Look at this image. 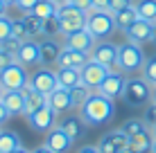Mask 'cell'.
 I'll return each instance as SVG.
<instances>
[{
	"instance_id": "6da1fadb",
	"label": "cell",
	"mask_w": 156,
	"mask_h": 153,
	"mask_svg": "<svg viewBox=\"0 0 156 153\" xmlns=\"http://www.w3.org/2000/svg\"><path fill=\"white\" fill-rule=\"evenodd\" d=\"M79 117L86 122V126H102L115 117V101L93 90L90 97L86 99V104L79 108Z\"/></svg>"
},
{
	"instance_id": "7a4b0ae2",
	"label": "cell",
	"mask_w": 156,
	"mask_h": 153,
	"mask_svg": "<svg viewBox=\"0 0 156 153\" xmlns=\"http://www.w3.org/2000/svg\"><path fill=\"white\" fill-rule=\"evenodd\" d=\"M145 59H147V56H145V52H143V45L125 41V43L118 47V68H120L122 75L133 77L136 72H140Z\"/></svg>"
},
{
	"instance_id": "3957f363",
	"label": "cell",
	"mask_w": 156,
	"mask_h": 153,
	"mask_svg": "<svg viewBox=\"0 0 156 153\" xmlns=\"http://www.w3.org/2000/svg\"><path fill=\"white\" fill-rule=\"evenodd\" d=\"M152 90L154 88L143 77H127V83H125V90H122L120 99L131 108H140L152 101Z\"/></svg>"
},
{
	"instance_id": "277c9868",
	"label": "cell",
	"mask_w": 156,
	"mask_h": 153,
	"mask_svg": "<svg viewBox=\"0 0 156 153\" xmlns=\"http://www.w3.org/2000/svg\"><path fill=\"white\" fill-rule=\"evenodd\" d=\"M86 29L95 36V41H106L111 34H115V18L113 12H98L90 9L86 14Z\"/></svg>"
},
{
	"instance_id": "5b68a950",
	"label": "cell",
	"mask_w": 156,
	"mask_h": 153,
	"mask_svg": "<svg viewBox=\"0 0 156 153\" xmlns=\"http://www.w3.org/2000/svg\"><path fill=\"white\" fill-rule=\"evenodd\" d=\"M57 18H59V29H61V36L70 34V32H77L86 27V12L77 9L75 5L66 2L61 7H57Z\"/></svg>"
},
{
	"instance_id": "8992f818",
	"label": "cell",
	"mask_w": 156,
	"mask_h": 153,
	"mask_svg": "<svg viewBox=\"0 0 156 153\" xmlns=\"http://www.w3.org/2000/svg\"><path fill=\"white\" fill-rule=\"evenodd\" d=\"M27 81H30V72L20 63H12L5 70H0V83L5 90H23Z\"/></svg>"
},
{
	"instance_id": "52a82bcc",
	"label": "cell",
	"mask_w": 156,
	"mask_h": 153,
	"mask_svg": "<svg viewBox=\"0 0 156 153\" xmlns=\"http://www.w3.org/2000/svg\"><path fill=\"white\" fill-rule=\"evenodd\" d=\"M30 86L34 88V90H39L43 95H50V92H55L57 88H59V83H57V72L52 70V68H45V65H39V68H34V72L30 75Z\"/></svg>"
},
{
	"instance_id": "ba28073f",
	"label": "cell",
	"mask_w": 156,
	"mask_h": 153,
	"mask_svg": "<svg viewBox=\"0 0 156 153\" xmlns=\"http://www.w3.org/2000/svg\"><path fill=\"white\" fill-rule=\"evenodd\" d=\"M57 117H59V115L52 110L50 104L41 106L39 110H34V113H30V115H25L30 128L39 131V133H48L50 128H55V126H57Z\"/></svg>"
},
{
	"instance_id": "9c48e42d",
	"label": "cell",
	"mask_w": 156,
	"mask_h": 153,
	"mask_svg": "<svg viewBox=\"0 0 156 153\" xmlns=\"http://www.w3.org/2000/svg\"><path fill=\"white\" fill-rule=\"evenodd\" d=\"M118 47L115 43H111L109 38L106 41H98L93 47V52H90V59L102 63V65H106L109 70H118L120 72V68H118Z\"/></svg>"
},
{
	"instance_id": "30bf717a",
	"label": "cell",
	"mask_w": 156,
	"mask_h": 153,
	"mask_svg": "<svg viewBox=\"0 0 156 153\" xmlns=\"http://www.w3.org/2000/svg\"><path fill=\"white\" fill-rule=\"evenodd\" d=\"M16 63H20L23 68H39L41 65V41L36 38H27L23 41L16 52Z\"/></svg>"
},
{
	"instance_id": "8fae6325",
	"label": "cell",
	"mask_w": 156,
	"mask_h": 153,
	"mask_svg": "<svg viewBox=\"0 0 156 153\" xmlns=\"http://www.w3.org/2000/svg\"><path fill=\"white\" fill-rule=\"evenodd\" d=\"M129 146V138L125 135L122 128H113L109 133H104L98 142V149L100 153H120L122 149Z\"/></svg>"
},
{
	"instance_id": "7c38bea8",
	"label": "cell",
	"mask_w": 156,
	"mask_h": 153,
	"mask_svg": "<svg viewBox=\"0 0 156 153\" xmlns=\"http://www.w3.org/2000/svg\"><path fill=\"white\" fill-rule=\"evenodd\" d=\"M109 72H111V70H109L106 65H102V63H98V61L90 59V61L82 68V83H86L90 90H98Z\"/></svg>"
},
{
	"instance_id": "4fadbf2b",
	"label": "cell",
	"mask_w": 156,
	"mask_h": 153,
	"mask_svg": "<svg viewBox=\"0 0 156 153\" xmlns=\"http://www.w3.org/2000/svg\"><path fill=\"white\" fill-rule=\"evenodd\" d=\"M125 83H127V75H122V72H118V70H111L109 75H106V79L102 81V86L98 88V92H102L104 97H109V99L115 101V99L122 97Z\"/></svg>"
},
{
	"instance_id": "5bb4252c",
	"label": "cell",
	"mask_w": 156,
	"mask_h": 153,
	"mask_svg": "<svg viewBox=\"0 0 156 153\" xmlns=\"http://www.w3.org/2000/svg\"><path fill=\"white\" fill-rule=\"evenodd\" d=\"M95 36L90 34L86 27L82 29H77V32H70V34H66L63 36V45L66 47H73V50H82V52H93V47H95Z\"/></svg>"
},
{
	"instance_id": "9a60e30c",
	"label": "cell",
	"mask_w": 156,
	"mask_h": 153,
	"mask_svg": "<svg viewBox=\"0 0 156 153\" xmlns=\"http://www.w3.org/2000/svg\"><path fill=\"white\" fill-rule=\"evenodd\" d=\"M152 29H154V23L138 18L136 23H133L129 29H125L122 34H125V38H127V41H131V43H136V45H145V43H149V41H152Z\"/></svg>"
},
{
	"instance_id": "2e32d148",
	"label": "cell",
	"mask_w": 156,
	"mask_h": 153,
	"mask_svg": "<svg viewBox=\"0 0 156 153\" xmlns=\"http://www.w3.org/2000/svg\"><path fill=\"white\" fill-rule=\"evenodd\" d=\"M88 61H90V54H88V52L73 50V47H66V45H63V50H61V54H59L55 68H84Z\"/></svg>"
},
{
	"instance_id": "e0dca14e",
	"label": "cell",
	"mask_w": 156,
	"mask_h": 153,
	"mask_svg": "<svg viewBox=\"0 0 156 153\" xmlns=\"http://www.w3.org/2000/svg\"><path fill=\"white\" fill-rule=\"evenodd\" d=\"M43 144H45V146H50V149L55 151V153H66V151L75 144V142H73L70 138H68V135L61 131V126L57 124L55 128H50V131L45 133V142H43Z\"/></svg>"
},
{
	"instance_id": "ac0fdd59",
	"label": "cell",
	"mask_w": 156,
	"mask_h": 153,
	"mask_svg": "<svg viewBox=\"0 0 156 153\" xmlns=\"http://www.w3.org/2000/svg\"><path fill=\"white\" fill-rule=\"evenodd\" d=\"M48 104L52 106L57 115H63V113H70L73 110V97H70V90L68 88H57L55 92L48 95Z\"/></svg>"
},
{
	"instance_id": "d6986e66",
	"label": "cell",
	"mask_w": 156,
	"mask_h": 153,
	"mask_svg": "<svg viewBox=\"0 0 156 153\" xmlns=\"http://www.w3.org/2000/svg\"><path fill=\"white\" fill-rule=\"evenodd\" d=\"M59 126H61V131H63V133H66L73 142L82 140L84 133H86V122L79 117V115H68V117H63L61 122H59Z\"/></svg>"
},
{
	"instance_id": "ffe728a7",
	"label": "cell",
	"mask_w": 156,
	"mask_h": 153,
	"mask_svg": "<svg viewBox=\"0 0 156 153\" xmlns=\"http://www.w3.org/2000/svg\"><path fill=\"white\" fill-rule=\"evenodd\" d=\"M63 45L55 38H41V65L50 68V65H57V59L61 54Z\"/></svg>"
},
{
	"instance_id": "44dd1931",
	"label": "cell",
	"mask_w": 156,
	"mask_h": 153,
	"mask_svg": "<svg viewBox=\"0 0 156 153\" xmlns=\"http://www.w3.org/2000/svg\"><path fill=\"white\" fill-rule=\"evenodd\" d=\"M2 104L7 106L9 115H25V92L23 90H5L2 92Z\"/></svg>"
},
{
	"instance_id": "7402d4cb",
	"label": "cell",
	"mask_w": 156,
	"mask_h": 153,
	"mask_svg": "<svg viewBox=\"0 0 156 153\" xmlns=\"http://www.w3.org/2000/svg\"><path fill=\"white\" fill-rule=\"evenodd\" d=\"M59 88H75L82 83V68H55Z\"/></svg>"
},
{
	"instance_id": "603a6c76",
	"label": "cell",
	"mask_w": 156,
	"mask_h": 153,
	"mask_svg": "<svg viewBox=\"0 0 156 153\" xmlns=\"http://www.w3.org/2000/svg\"><path fill=\"white\" fill-rule=\"evenodd\" d=\"M23 92H25V115L34 113V110H39L41 106H45V104H48V95L34 90L30 83L23 88Z\"/></svg>"
},
{
	"instance_id": "cb8c5ba5",
	"label": "cell",
	"mask_w": 156,
	"mask_h": 153,
	"mask_svg": "<svg viewBox=\"0 0 156 153\" xmlns=\"http://www.w3.org/2000/svg\"><path fill=\"white\" fill-rule=\"evenodd\" d=\"M113 18H115V27L120 29V32H125L129 29L133 23H136L140 16H138V9H136V5H129V7L125 9H120V12H115L113 14Z\"/></svg>"
},
{
	"instance_id": "d4e9b609",
	"label": "cell",
	"mask_w": 156,
	"mask_h": 153,
	"mask_svg": "<svg viewBox=\"0 0 156 153\" xmlns=\"http://www.w3.org/2000/svg\"><path fill=\"white\" fill-rule=\"evenodd\" d=\"M23 20H25V27H27V36L30 38H45V18H41V16H34V14H23Z\"/></svg>"
},
{
	"instance_id": "484cf974",
	"label": "cell",
	"mask_w": 156,
	"mask_h": 153,
	"mask_svg": "<svg viewBox=\"0 0 156 153\" xmlns=\"http://www.w3.org/2000/svg\"><path fill=\"white\" fill-rule=\"evenodd\" d=\"M152 142H154V135L152 131H143V133L133 135V138H129V146H131L136 153H149V149H152Z\"/></svg>"
},
{
	"instance_id": "4316f807",
	"label": "cell",
	"mask_w": 156,
	"mask_h": 153,
	"mask_svg": "<svg viewBox=\"0 0 156 153\" xmlns=\"http://www.w3.org/2000/svg\"><path fill=\"white\" fill-rule=\"evenodd\" d=\"M18 146H23L18 133H14V131H0V153H12Z\"/></svg>"
},
{
	"instance_id": "83f0119b",
	"label": "cell",
	"mask_w": 156,
	"mask_h": 153,
	"mask_svg": "<svg viewBox=\"0 0 156 153\" xmlns=\"http://www.w3.org/2000/svg\"><path fill=\"white\" fill-rule=\"evenodd\" d=\"M90 88L86 86V83H79V86H75V88H70V97H73V110H79L86 104V99L90 97Z\"/></svg>"
},
{
	"instance_id": "f1b7e54d",
	"label": "cell",
	"mask_w": 156,
	"mask_h": 153,
	"mask_svg": "<svg viewBox=\"0 0 156 153\" xmlns=\"http://www.w3.org/2000/svg\"><path fill=\"white\" fill-rule=\"evenodd\" d=\"M138 9V16L143 20H149V23H156V0H138L133 2Z\"/></svg>"
},
{
	"instance_id": "f546056e",
	"label": "cell",
	"mask_w": 156,
	"mask_h": 153,
	"mask_svg": "<svg viewBox=\"0 0 156 153\" xmlns=\"http://www.w3.org/2000/svg\"><path fill=\"white\" fill-rule=\"evenodd\" d=\"M140 77H143L152 88L156 86V54H152V56H147V59H145L143 70H140Z\"/></svg>"
},
{
	"instance_id": "4dcf8cb0",
	"label": "cell",
	"mask_w": 156,
	"mask_h": 153,
	"mask_svg": "<svg viewBox=\"0 0 156 153\" xmlns=\"http://www.w3.org/2000/svg\"><path fill=\"white\" fill-rule=\"evenodd\" d=\"M30 14L41 16V18H52V16H57V5L52 2V0H39Z\"/></svg>"
},
{
	"instance_id": "1f68e13d",
	"label": "cell",
	"mask_w": 156,
	"mask_h": 153,
	"mask_svg": "<svg viewBox=\"0 0 156 153\" xmlns=\"http://www.w3.org/2000/svg\"><path fill=\"white\" fill-rule=\"evenodd\" d=\"M120 128L125 131L127 138H133V135H138V133H143V131H147V124H145L143 119H136V117H133V119H127V122L122 124Z\"/></svg>"
},
{
	"instance_id": "d6a6232c",
	"label": "cell",
	"mask_w": 156,
	"mask_h": 153,
	"mask_svg": "<svg viewBox=\"0 0 156 153\" xmlns=\"http://www.w3.org/2000/svg\"><path fill=\"white\" fill-rule=\"evenodd\" d=\"M12 36H16L18 41H27V38H30L23 16H20V18H12Z\"/></svg>"
},
{
	"instance_id": "836d02e7",
	"label": "cell",
	"mask_w": 156,
	"mask_h": 153,
	"mask_svg": "<svg viewBox=\"0 0 156 153\" xmlns=\"http://www.w3.org/2000/svg\"><path fill=\"white\" fill-rule=\"evenodd\" d=\"M143 122L147 124V128L156 126V101H149L143 110Z\"/></svg>"
},
{
	"instance_id": "e575fe53",
	"label": "cell",
	"mask_w": 156,
	"mask_h": 153,
	"mask_svg": "<svg viewBox=\"0 0 156 153\" xmlns=\"http://www.w3.org/2000/svg\"><path fill=\"white\" fill-rule=\"evenodd\" d=\"M43 32H45V38H55L57 34H61V29H59V18H57V16L45 18V27H43Z\"/></svg>"
},
{
	"instance_id": "d590c367",
	"label": "cell",
	"mask_w": 156,
	"mask_h": 153,
	"mask_svg": "<svg viewBox=\"0 0 156 153\" xmlns=\"http://www.w3.org/2000/svg\"><path fill=\"white\" fill-rule=\"evenodd\" d=\"M12 36V18L9 16H0V43Z\"/></svg>"
},
{
	"instance_id": "8d00e7d4",
	"label": "cell",
	"mask_w": 156,
	"mask_h": 153,
	"mask_svg": "<svg viewBox=\"0 0 156 153\" xmlns=\"http://www.w3.org/2000/svg\"><path fill=\"white\" fill-rule=\"evenodd\" d=\"M20 43H23V41H18L16 36H9V38H5L2 43H0V47H2V50H7V52H12V54H16V52H18V47H20Z\"/></svg>"
},
{
	"instance_id": "74e56055",
	"label": "cell",
	"mask_w": 156,
	"mask_h": 153,
	"mask_svg": "<svg viewBox=\"0 0 156 153\" xmlns=\"http://www.w3.org/2000/svg\"><path fill=\"white\" fill-rule=\"evenodd\" d=\"M12 63H16V54H12V52L0 47V70H5V68L12 65Z\"/></svg>"
},
{
	"instance_id": "f35d334b",
	"label": "cell",
	"mask_w": 156,
	"mask_h": 153,
	"mask_svg": "<svg viewBox=\"0 0 156 153\" xmlns=\"http://www.w3.org/2000/svg\"><path fill=\"white\" fill-rule=\"evenodd\" d=\"M36 2H39V0H16V9H18L20 14H30Z\"/></svg>"
},
{
	"instance_id": "ab89813d",
	"label": "cell",
	"mask_w": 156,
	"mask_h": 153,
	"mask_svg": "<svg viewBox=\"0 0 156 153\" xmlns=\"http://www.w3.org/2000/svg\"><path fill=\"white\" fill-rule=\"evenodd\" d=\"M129 5H133V0H111L109 2V12H120V9H125V7H129Z\"/></svg>"
},
{
	"instance_id": "60d3db41",
	"label": "cell",
	"mask_w": 156,
	"mask_h": 153,
	"mask_svg": "<svg viewBox=\"0 0 156 153\" xmlns=\"http://www.w3.org/2000/svg\"><path fill=\"white\" fill-rule=\"evenodd\" d=\"M70 5H75L77 9H82V12H86V14L93 9V0H70Z\"/></svg>"
},
{
	"instance_id": "b9f144b4",
	"label": "cell",
	"mask_w": 156,
	"mask_h": 153,
	"mask_svg": "<svg viewBox=\"0 0 156 153\" xmlns=\"http://www.w3.org/2000/svg\"><path fill=\"white\" fill-rule=\"evenodd\" d=\"M9 117H12V115H9L7 106H5V104H2V99H0V126H2L5 122H9Z\"/></svg>"
},
{
	"instance_id": "7bdbcfd3",
	"label": "cell",
	"mask_w": 156,
	"mask_h": 153,
	"mask_svg": "<svg viewBox=\"0 0 156 153\" xmlns=\"http://www.w3.org/2000/svg\"><path fill=\"white\" fill-rule=\"evenodd\" d=\"M109 2L111 0H93V9H98V12H109Z\"/></svg>"
},
{
	"instance_id": "ee69618b",
	"label": "cell",
	"mask_w": 156,
	"mask_h": 153,
	"mask_svg": "<svg viewBox=\"0 0 156 153\" xmlns=\"http://www.w3.org/2000/svg\"><path fill=\"white\" fill-rule=\"evenodd\" d=\"M77 153H100V149H98V144H86V146H82Z\"/></svg>"
},
{
	"instance_id": "f6af8a7d",
	"label": "cell",
	"mask_w": 156,
	"mask_h": 153,
	"mask_svg": "<svg viewBox=\"0 0 156 153\" xmlns=\"http://www.w3.org/2000/svg\"><path fill=\"white\" fill-rule=\"evenodd\" d=\"M32 153H55V151H52V149H50V146H45V144H41V146H36V149H34V151H32Z\"/></svg>"
},
{
	"instance_id": "bcb514c9",
	"label": "cell",
	"mask_w": 156,
	"mask_h": 153,
	"mask_svg": "<svg viewBox=\"0 0 156 153\" xmlns=\"http://www.w3.org/2000/svg\"><path fill=\"white\" fill-rule=\"evenodd\" d=\"M7 9H9V7L2 2V0H0V16H7Z\"/></svg>"
},
{
	"instance_id": "7dc6e473",
	"label": "cell",
	"mask_w": 156,
	"mask_h": 153,
	"mask_svg": "<svg viewBox=\"0 0 156 153\" xmlns=\"http://www.w3.org/2000/svg\"><path fill=\"white\" fill-rule=\"evenodd\" d=\"M154 47H156V23H154V29H152V41H149Z\"/></svg>"
},
{
	"instance_id": "c3c4849f",
	"label": "cell",
	"mask_w": 156,
	"mask_h": 153,
	"mask_svg": "<svg viewBox=\"0 0 156 153\" xmlns=\"http://www.w3.org/2000/svg\"><path fill=\"white\" fill-rule=\"evenodd\" d=\"M12 153H32V151H27L25 146H18V149H16V151H12Z\"/></svg>"
},
{
	"instance_id": "681fc988",
	"label": "cell",
	"mask_w": 156,
	"mask_h": 153,
	"mask_svg": "<svg viewBox=\"0 0 156 153\" xmlns=\"http://www.w3.org/2000/svg\"><path fill=\"white\" fill-rule=\"evenodd\" d=\"M52 2L57 5V7H61V5H66V2H70V0H52Z\"/></svg>"
},
{
	"instance_id": "f907efd6",
	"label": "cell",
	"mask_w": 156,
	"mask_h": 153,
	"mask_svg": "<svg viewBox=\"0 0 156 153\" xmlns=\"http://www.w3.org/2000/svg\"><path fill=\"white\" fill-rule=\"evenodd\" d=\"M5 5H7V7H16V0H2Z\"/></svg>"
},
{
	"instance_id": "816d5d0a",
	"label": "cell",
	"mask_w": 156,
	"mask_h": 153,
	"mask_svg": "<svg viewBox=\"0 0 156 153\" xmlns=\"http://www.w3.org/2000/svg\"><path fill=\"white\" fill-rule=\"evenodd\" d=\"M120 153H136V151H133V149H131V146H127V149H122Z\"/></svg>"
},
{
	"instance_id": "f5cc1de1",
	"label": "cell",
	"mask_w": 156,
	"mask_h": 153,
	"mask_svg": "<svg viewBox=\"0 0 156 153\" xmlns=\"http://www.w3.org/2000/svg\"><path fill=\"white\" fill-rule=\"evenodd\" d=\"M149 153H156V138H154V142H152V149H149Z\"/></svg>"
},
{
	"instance_id": "db71d44e",
	"label": "cell",
	"mask_w": 156,
	"mask_h": 153,
	"mask_svg": "<svg viewBox=\"0 0 156 153\" xmlns=\"http://www.w3.org/2000/svg\"><path fill=\"white\" fill-rule=\"evenodd\" d=\"M152 101H156V86H154V90H152Z\"/></svg>"
},
{
	"instance_id": "11a10c76",
	"label": "cell",
	"mask_w": 156,
	"mask_h": 153,
	"mask_svg": "<svg viewBox=\"0 0 156 153\" xmlns=\"http://www.w3.org/2000/svg\"><path fill=\"white\" fill-rule=\"evenodd\" d=\"M149 131H152V135H154V138H156V126H152V128H149Z\"/></svg>"
},
{
	"instance_id": "9f6ffc18",
	"label": "cell",
	"mask_w": 156,
	"mask_h": 153,
	"mask_svg": "<svg viewBox=\"0 0 156 153\" xmlns=\"http://www.w3.org/2000/svg\"><path fill=\"white\" fill-rule=\"evenodd\" d=\"M2 92H5V88H2V83H0V99H2Z\"/></svg>"
},
{
	"instance_id": "6f0895ef",
	"label": "cell",
	"mask_w": 156,
	"mask_h": 153,
	"mask_svg": "<svg viewBox=\"0 0 156 153\" xmlns=\"http://www.w3.org/2000/svg\"><path fill=\"white\" fill-rule=\"evenodd\" d=\"M0 131H2V126H0Z\"/></svg>"
}]
</instances>
